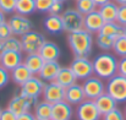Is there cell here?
I'll return each mask as SVG.
<instances>
[{
    "instance_id": "6da1fadb",
    "label": "cell",
    "mask_w": 126,
    "mask_h": 120,
    "mask_svg": "<svg viewBox=\"0 0 126 120\" xmlns=\"http://www.w3.org/2000/svg\"><path fill=\"white\" fill-rule=\"evenodd\" d=\"M67 44L75 56L88 58V55L92 51V47H93L92 33L86 31L84 28L76 31V32H71L67 34Z\"/></svg>"
},
{
    "instance_id": "7a4b0ae2",
    "label": "cell",
    "mask_w": 126,
    "mask_h": 120,
    "mask_svg": "<svg viewBox=\"0 0 126 120\" xmlns=\"http://www.w3.org/2000/svg\"><path fill=\"white\" fill-rule=\"evenodd\" d=\"M118 63L119 60L115 55L110 53H102L97 55L93 60V71L94 75L102 80H109L118 74Z\"/></svg>"
},
{
    "instance_id": "3957f363",
    "label": "cell",
    "mask_w": 126,
    "mask_h": 120,
    "mask_svg": "<svg viewBox=\"0 0 126 120\" xmlns=\"http://www.w3.org/2000/svg\"><path fill=\"white\" fill-rule=\"evenodd\" d=\"M37 103H38V98L28 97V96L23 94L21 92V89H18L11 97V99H10V102L7 104V109H10L16 115H20L22 113L30 112L32 108L36 107Z\"/></svg>"
},
{
    "instance_id": "277c9868",
    "label": "cell",
    "mask_w": 126,
    "mask_h": 120,
    "mask_svg": "<svg viewBox=\"0 0 126 120\" xmlns=\"http://www.w3.org/2000/svg\"><path fill=\"white\" fill-rule=\"evenodd\" d=\"M105 92L110 94L118 103L126 102V77L116 74L109 79L105 85Z\"/></svg>"
},
{
    "instance_id": "5b68a950",
    "label": "cell",
    "mask_w": 126,
    "mask_h": 120,
    "mask_svg": "<svg viewBox=\"0 0 126 120\" xmlns=\"http://www.w3.org/2000/svg\"><path fill=\"white\" fill-rule=\"evenodd\" d=\"M61 20L64 25V31L67 33L76 32L83 28L84 15H82L77 9H66L61 12Z\"/></svg>"
},
{
    "instance_id": "8992f818",
    "label": "cell",
    "mask_w": 126,
    "mask_h": 120,
    "mask_svg": "<svg viewBox=\"0 0 126 120\" xmlns=\"http://www.w3.org/2000/svg\"><path fill=\"white\" fill-rule=\"evenodd\" d=\"M71 70L74 71L77 80H86L91 76H93V61H91L86 56H75L70 65Z\"/></svg>"
},
{
    "instance_id": "52a82bcc",
    "label": "cell",
    "mask_w": 126,
    "mask_h": 120,
    "mask_svg": "<svg viewBox=\"0 0 126 120\" xmlns=\"http://www.w3.org/2000/svg\"><path fill=\"white\" fill-rule=\"evenodd\" d=\"M45 40L47 39L42 33L36 32V31H30V32H27L26 34H23L21 37L22 50L27 54L38 53Z\"/></svg>"
},
{
    "instance_id": "ba28073f",
    "label": "cell",
    "mask_w": 126,
    "mask_h": 120,
    "mask_svg": "<svg viewBox=\"0 0 126 120\" xmlns=\"http://www.w3.org/2000/svg\"><path fill=\"white\" fill-rule=\"evenodd\" d=\"M7 22H9L10 27H11L12 34L17 36V37H22L27 32L32 31L33 27H34L33 22L30 18H27V16L20 15V14H14L7 20Z\"/></svg>"
},
{
    "instance_id": "9c48e42d",
    "label": "cell",
    "mask_w": 126,
    "mask_h": 120,
    "mask_svg": "<svg viewBox=\"0 0 126 120\" xmlns=\"http://www.w3.org/2000/svg\"><path fill=\"white\" fill-rule=\"evenodd\" d=\"M82 87H83L86 99L94 101L99 96L105 93V85H104L103 80L99 79L98 76H91V77L86 79L82 83Z\"/></svg>"
},
{
    "instance_id": "30bf717a",
    "label": "cell",
    "mask_w": 126,
    "mask_h": 120,
    "mask_svg": "<svg viewBox=\"0 0 126 120\" xmlns=\"http://www.w3.org/2000/svg\"><path fill=\"white\" fill-rule=\"evenodd\" d=\"M77 120H100L102 114L99 113L94 101L84 99L76 108Z\"/></svg>"
},
{
    "instance_id": "8fae6325",
    "label": "cell",
    "mask_w": 126,
    "mask_h": 120,
    "mask_svg": "<svg viewBox=\"0 0 126 120\" xmlns=\"http://www.w3.org/2000/svg\"><path fill=\"white\" fill-rule=\"evenodd\" d=\"M42 96H43V99L47 101L50 104L58 103V102L65 99V87L60 86L55 81L47 82L45 86H44Z\"/></svg>"
},
{
    "instance_id": "7c38bea8",
    "label": "cell",
    "mask_w": 126,
    "mask_h": 120,
    "mask_svg": "<svg viewBox=\"0 0 126 120\" xmlns=\"http://www.w3.org/2000/svg\"><path fill=\"white\" fill-rule=\"evenodd\" d=\"M44 86H45V82L38 75H33L30 80H27L22 86H20V89L23 94L28 97L39 98L43 93Z\"/></svg>"
},
{
    "instance_id": "4fadbf2b",
    "label": "cell",
    "mask_w": 126,
    "mask_h": 120,
    "mask_svg": "<svg viewBox=\"0 0 126 120\" xmlns=\"http://www.w3.org/2000/svg\"><path fill=\"white\" fill-rule=\"evenodd\" d=\"M104 23H105V21L100 16L98 9L95 11H92V12L84 15L83 28L91 33H99V31L102 30Z\"/></svg>"
},
{
    "instance_id": "5bb4252c",
    "label": "cell",
    "mask_w": 126,
    "mask_h": 120,
    "mask_svg": "<svg viewBox=\"0 0 126 120\" xmlns=\"http://www.w3.org/2000/svg\"><path fill=\"white\" fill-rule=\"evenodd\" d=\"M72 105L65 99L53 104L51 120H70L72 118Z\"/></svg>"
},
{
    "instance_id": "9a60e30c",
    "label": "cell",
    "mask_w": 126,
    "mask_h": 120,
    "mask_svg": "<svg viewBox=\"0 0 126 120\" xmlns=\"http://www.w3.org/2000/svg\"><path fill=\"white\" fill-rule=\"evenodd\" d=\"M23 63L21 51H2L0 55V65L6 70L11 71Z\"/></svg>"
},
{
    "instance_id": "2e32d148",
    "label": "cell",
    "mask_w": 126,
    "mask_h": 120,
    "mask_svg": "<svg viewBox=\"0 0 126 120\" xmlns=\"http://www.w3.org/2000/svg\"><path fill=\"white\" fill-rule=\"evenodd\" d=\"M86 99L82 85H79L77 82L71 85L70 87L65 88V101L69 102L71 105H79Z\"/></svg>"
},
{
    "instance_id": "e0dca14e",
    "label": "cell",
    "mask_w": 126,
    "mask_h": 120,
    "mask_svg": "<svg viewBox=\"0 0 126 120\" xmlns=\"http://www.w3.org/2000/svg\"><path fill=\"white\" fill-rule=\"evenodd\" d=\"M38 53L44 59V61H58V59L61 55L59 45L54 42H50V40L44 42V44L42 45V48L39 49Z\"/></svg>"
},
{
    "instance_id": "ac0fdd59",
    "label": "cell",
    "mask_w": 126,
    "mask_h": 120,
    "mask_svg": "<svg viewBox=\"0 0 126 120\" xmlns=\"http://www.w3.org/2000/svg\"><path fill=\"white\" fill-rule=\"evenodd\" d=\"M60 69H61V66L58 61H44L38 76L44 82H51V81L55 80Z\"/></svg>"
},
{
    "instance_id": "d6986e66",
    "label": "cell",
    "mask_w": 126,
    "mask_h": 120,
    "mask_svg": "<svg viewBox=\"0 0 126 120\" xmlns=\"http://www.w3.org/2000/svg\"><path fill=\"white\" fill-rule=\"evenodd\" d=\"M43 26H44V30L50 34H59L64 32V25H63V20L60 15L49 14V16L44 18Z\"/></svg>"
},
{
    "instance_id": "ffe728a7",
    "label": "cell",
    "mask_w": 126,
    "mask_h": 120,
    "mask_svg": "<svg viewBox=\"0 0 126 120\" xmlns=\"http://www.w3.org/2000/svg\"><path fill=\"white\" fill-rule=\"evenodd\" d=\"M94 103H95V105H97V108H98V110L102 115H104V114L111 112L113 109L118 108V102L110 94H108L107 92L103 93L102 96H99L97 99H94Z\"/></svg>"
},
{
    "instance_id": "44dd1931",
    "label": "cell",
    "mask_w": 126,
    "mask_h": 120,
    "mask_svg": "<svg viewBox=\"0 0 126 120\" xmlns=\"http://www.w3.org/2000/svg\"><path fill=\"white\" fill-rule=\"evenodd\" d=\"M98 11L103 20L105 22H114L118 18V11H119V5L115 1H109L105 2L100 6H98Z\"/></svg>"
},
{
    "instance_id": "7402d4cb",
    "label": "cell",
    "mask_w": 126,
    "mask_h": 120,
    "mask_svg": "<svg viewBox=\"0 0 126 120\" xmlns=\"http://www.w3.org/2000/svg\"><path fill=\"white\" fill-rule=\"evenodd\" d=\"M23 64L32 72V75H38L44 64V59L41 56L39 53H32L27 54V56L23 59Z\"/></svg>"
},
{
    "instance_id": "603a6c76",
    "label": "cell",
    "mask_w": 126,
    "mask_h": 120,
    "mask_svg": "<svg viewBox=\"0 0 126 120\" xmlns=\"http://www.w3.org/2000/svg\"><path fill=\"white\" fill-rule=\"evenodd\" d=\"M99 33L111 37L113 39H118L119 37L125 34V31H124V26H121L118 21H114V22H105L102 30L99 31Z\"/></svg>"
},
{
    "instance_id": "cb8c5ba5",
    "label": "cell",
    "mask_w": 126,
    "mask_h": 120,
    "mask_svg": "<svg viewBox=\"0 0 126 120\" xmlns=\"http://www.w3.org/2000/svg\"><path fill=\"white\" fill-rule=\"evenodd\" d=\"M54 81L56 83H59L60 86L67 88L71 85H74V83L77 82V77L75 76V74L71 70V68H61Z\"/></svg>"
},
{
    "instance_id": "d4e9b609",
    "label": "cell",
    "mask_w": 126,
    "mask_h": 120,
    "mask_svg": "<svg viewBox=\"0 0 126 120\" xmlns=\"http://www.w3.org/2000/svg\"><path fill=\"white\" fill-rule=\"evenodd\" d=\"M10 74H11V80L14 81L16 85H18V86H22L26 81L30 80L33 76L32 72L26 68V65L23 63L21 65H18L17 68H15L14 70H11Z\"/></svg>"
},
{
    "instance_id": "484cf974",
    "label": "cell",
    "mask_w": 126,
    "mask_h": 120,
    "mask_svg": "<svg viewBox=\"0 0 126 120\" xmlns=\"http://www.w3.org/2000/svg\"><path fill=\"white\" fill-rule=\"evenodd\" d=\"M51 109H53V104H50L43 99L42 102H38L36 104L33 114H34L36 119L51 120Z\"/></svg>"
},
{
    "instance_id": "4316f807",
    "label": "cell",
    "mask_w": 126,
    "mask_h": 120,
    "mask_svg": "<svg viewBox=\"0 0 126 120\" xmlns=\"http://www.w3.org/2000/svg\"><path fill=\"white\" fill-rule=\"evenodd\" d=\"M36 10H37L36 9V0H17L15 12L27 16V15L33 14Z\"/></svg>"
},
{
    "instance_id": "83f0119b",
    "label": "cell",
    "mask_w": 126,
    "mask_h": 120,
    "mask_svg": "<svg viewBox=\"0 0 126 120\" xmlns=\"http://www.w3.org/2000/svg\"><path fill=\"white\" fill-rule=\"evenodd\" d=\"M2 51H22V43L21 39L17 38V36H11L7 39L1 42Z\"/></svg>"
},
{
    "instance_id": "f1b7e54d",
    "label": "cell",
    "mask_w": 126,
    "mask_h": 120,
    "mask_svg": "<svg viewBox=\"0 0 126 120\" xmlns=\"http://www.w3.org/2000/svg\"><path fill=\"white\" fill-rule=\"evenodd\" d=\"M114 42L115 39H113L111 37H108L105 34H102V33H98L97 37H95V44L99 49L104 50V51H108V50H111L113 47H114Z\"/></svg>"
},
{
    "instance_id": "f546056e",
    "label": "cell",
    "mask_w": 126,
    "mask_h": 120,
    "mask_svg": "<svg viewBox=\"0 0 126 120\" xmlns=\"http://www.w3.org/2000/svg\"><path fill=\"white\" fill-rule=\"evenodd\" d=\"M98 5L95 4L94 0H77L76 1V9L82 15H87L92 11H95Z\"/></svg>"
},
{
    "instance_id": "4dcf8cb0",
    "label": "cell",
    "mask_w": 126,
    "mask_h": 120,
    "mask_svg": "<svg viewBox=\"0 0 126 120\" xmlns=\"http://www.w3.org/2000/svg\"><path fill=\"white\" fill-rule=\"evenodd\" d=\"M113 50L116 55L119 56H126V36H121L119 37L118 39H115L114 42V47H113Z\"/></svg>"
},
{
    "instance_id": "1f68e13d",
    "label": "cell",
    "mask_w": 126,
    "mask_h": 120,
    "mask_svg": "<svg viewBox=\"0 0 126 120\" xmlns=\"http://www.w3.org/2000/svg\"><path fill=\"white\" fill-rule=\"evenodd\" d=\"M17 0H0V10L4 14H12L16 10Z\"/></svg>"
},
{
    "instance_id": "d6a6232c",
    "label": "cell",
    "mask_w": 126,
    "mask_h": 120,
    "mask_svg": "<svg viewBox=\"0 0 126 120\" xmlns=\"http://www.w3.org/2000/svg\"><path fill=\"white\" fill-rule=\"evenodd\" d=\"M102 120H126V118H125V114L119 108H115L111 112L102 115Z\"/></svg>"
},
{
    "instance_id": "836d02e7",
    "label": "cell",
    "mask_w": 126,
    "mask_h": 120,
    "mask_svg": "<svg viewBox=\"0 0 126 120\" xmlns=\"http://www.w3.org/2000/svg\"><path fill=\"white\" fill-rule=\"evenodd\" d=\"M12 36V31H11V27L9 25V22H4L0 25V42L7 39L9 37Z\"/></svg>"
},
{
    "instance_id": "e575fe53",
    "label": "cell",
    "mask_w": 126,
    "mask_h": 120,
    "mask_svg": "<svg viewBox=\"0 0 126 120\" xmlns=\"http://www.w3.org/2000/svg\"><path fill=\"white\" fill-rule=\"evenodd\" d=\"M54 0H36V9L41 12H48Z\"/></svg>"
},
{
    "instance_id": "d590c367",
    "label": "cell",
    "mask_w": 126,
    "mask_h": 120,
    "mask_svg": "<svg viewBox=\"0 0 126 120\" xmlns=\"http://www.w3.org/2000/svg\"><path fill=\"white\" fill-rule=\"evenodd\" d=\"M10 79H11V74H10V71L6 70L5 68H2V66L0 65V88L5 87V86L9 83Z\"/></svg>"
},
{
    "instance_id": "8d00e7d4",
    "label": "cell",
    "mask_w": 126,
    "mask_h": 120,
    "mask_svg": "<svg viewBox=\"0 0 126 120\" xmlns=\"http://www.w3.org/2000/svg\"><path fill=\"white\" fill-rule=\"evenodd\" d=\"M64 10V5H63V1H56L54 0V2L51 4L50 9H49V14H53V15H61Z\"/></svg>"
},
{
    "instance_id": "74e56055",
    "label": "cell",
    "mask_w": 126,
    "mask_h": 120,
    "mask_svg": "<svg viewBox=\"0 0 126 120\" xmlns=\"http://www.w3.org/2000/svg\"><path fill=\"white\" fill-rule=\"evenodd\" d=\"M116 21L126 27V5H119V11H118V18Z\"/></svg>"
},
{
    "instance_id": "f35d334b",
    "label": "cell",
    "mask_w": 126,
    "mask_h": 120,
    "mask_svg": "<svg viewBox=\"0 0 126 120\" xmlns=\"http://www.w3.org/2000/svg\"><path fill=\"white\" fill-rule=\"evenodd\" d=\"M17 115L15 113H12L10 109H2L0 113V120H16Z\"/></svg>"
},
{
    "instance_id": "ab89813d",
    "label": "cell",
    "mask_w": 126,
    "mask_h": 120,
    "mask_svg": "<svg viewBox=\"0 0 126 120\" xmlns=\"http://www.w3.org/2000/svg\"><path fill=\"white\" fill-rule=\"evenodd\" d=\"M118 74L126 77V56H123L118 63Z\"/></svg>"
},
{
    "instance_id": "60d3db41",
    "label": "cell",
    "mask_w": 126,
    "mask_h": 120,
    "mask_svg": "<svg viewBox=\"0 0 126 120\" xmlns=\"http://www.w3.org/2000/svg\"><path fill=\"white\" fill-rule=\"evenodd\" d=\"M16 120H36V117L31 112H26V113H22V114L17 115Z\"/></svg>"
},
{
    "instance_id": "b9f144b4",
    "label": "cell",
    "mask_w": 126,
    "mask_h": 120,
    "mask_svg": "<svg viewBox=\"0 0 126 120\" xmlns=\"http://www.w3.org/2000/svg\"><path fill=\"white\" fill-rule=\"evenodd\" d=\"M4 22H6V18H5V14L0 10V25L1 23H4Z\"/></svg>"
},
{
    "instance_id": "7bdbcfd3",
    "label": "cell",
    "mask_w": 126,
    "mask_h": 120,
    "mask_svg": "<svg viewBox=\"0 0 126 120\" xmlns=\"http://www.w3.org/2000/svg\"><path fill=\"white\" fill-rule=\"evenodd\" d=\"M95 1V4L98 5V6H100V5H103V4H105V2H109V1H111V0H94Z\"/></svg>"
},
{
    "instance_id": "ee69618b",
    "label": "cell",
    "mask_w": 126,
    "mask_h": 120,
    "mask_svg": "<svg viewBox=\"0 0 126 120\" xmlns=\"http://www.w3.org/2000/svg\"><path fill=\"white\" fill-rule=\"evenodd\" d=\"M118 5H126V0H114Z\"/></svg>"
},
{
    "instance_id": "f6af8a7d",
    "label": "cell",
    "mask_w": 126,
    "mask_h": 120,
    "mask_svg": "<svg viewBox=\"0 0 126 120\" xmlns=\"http://www.w3.org/2000/svg\"><path fill=\"white\" fill-rule=\"evenodd\" d=\"M1 53H2V48H1V42H0V55H1Z\"/></svg>"
},
{
    "instance_id": "bcb514c9",
    "label": "cell",
    "mask_w": 126,
    "mask_h": 120,
    "mask_svg": "<svg viewBox=\"0 0 126 120\" xmlns=\"http://www.w3.org/2000/svg\"><path fill=\"white\" fill-rule=\"evenodd\" d=\"M124 114H125V118H126V107H125V110H124Z\"/></svg>"
},
{
    "instance_id": "7dc6e473",
    "label": "cell",
    "mask_w": 126,
    "mask_h": 120,
    "mask_svg": "<svg viewBox=\"0 0 126 120\" xmlns=\"http://www.w3.org/2000/svg\"><path fill=\"white\" fill-rule=\"evenodd\" d=\"M56 1H63V2H64V1H66V0H56Z\"/></svg>"
},
{
    "instance_id": "c3c4849f",
    "label": "cell",
    "mask_w": 126,
    "mask_h": 120,
    "mask_svg": "<svg viewBox=\"0 0 126 120\" xmlns=\"http://www.w3.org/2000/svg\"><path fill=\"white\" fill-rule=\"evenodd\" d=\"M124 31H125V36H126V27H124Z\"/></svg>"
},
{
    "instance_id": "681fc988",
    "label": "cell",
    "mask_w": 126,
    "mask_h": 120,
    "mask_svg": "<svg viewBox=\"0 0 126 120\" xmlns=\"http://www.w3.org/2000/svg\"><path fill=\"white\" fill-rule=\"evenodd\" d=\"M1 110H2V109H1V107H0V113H1Z\"/></svg>"
},
{
    "instance_id": "f907efd6",
    "label": "cell",
    "mask_w": 126,
    "mask_h": 120,
    "mask_svg": "<svg viewBox=\"0 0 126 120\" xmlns=\"http://www.w3.org/2000/svg\"><path fill=\"white\" fill-rule=\"evenodd\" d=\"M36 120H41V119H36Z\"/></svg>"
},
{
    "instance_id": "816d5d0a",
    "label": "cell",
    "mask_w": 126,
    "mask_h": 120,
    "mask_svg": "<svg viewBox=\"0 0 126 120\" xmlns=\"http://www.w3.org/2000/svg\"><path fill=\"white\" fill-rule=\"evenodd\" d=\"M76 1H77V0H76Z\"/></svg>"
}]
</instances>
